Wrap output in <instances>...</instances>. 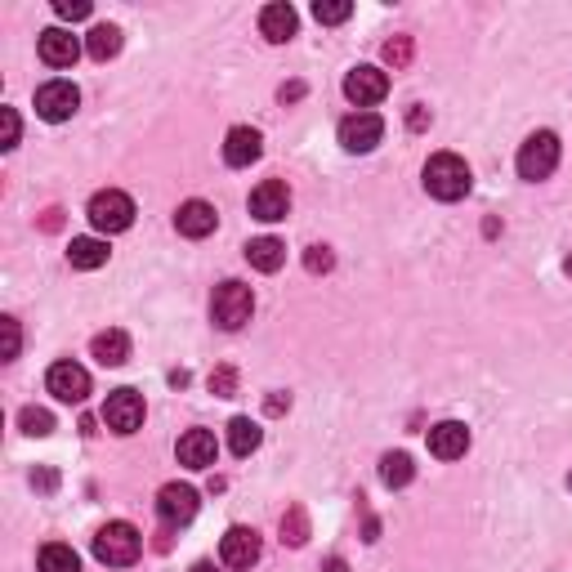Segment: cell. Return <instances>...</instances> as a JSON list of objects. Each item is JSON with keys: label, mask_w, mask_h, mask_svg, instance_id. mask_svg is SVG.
<instances>
[{"label": "cell", "mask_w": 572, "mask_h": 572, "mask_svg": "<svg viewBox=\"0 0 572 572\" xmlns=\"http://www.w3.org/2000/svg\"><path fill=\"white\" fill-rule=\"evenodd\" d=\"M425 193L438 202H461L470 193V166L456 152H438L425 161Z\"/></svg>", "instance_id": "cell-1"}, {"label": "cell", "mask_w": 572, "mask_h": 572, "mask_svg": "<svg viewBox=\"0 0 572 572\" xmlns=\"http://www.w3.org/2000/svg\"><path fill=\"white\" fill-rule=\"evenodd\" d=\"M139 550H143V541H139V532L130 528L126 519L103 523V528L94 532V559L108 564V568H130L139 559Z\"/></svg>", "instance_id": "cell-2"}, {"label": "cell", "mask_w": 572, "mask_h": 572, "mask_svg": "<svg viewBox=\"0 0 572 572\" xmlns=\"http://www.w3.org/2000/svg\"><path fill=\"white\" fill-rule=\"evenodd\" d=\"M255 313V291L246 282H219L215 295H211V318L219 322L224 331H237L246 327Z\"/></svg>", "instance_id": "cell-3"}, {"label": "cell", "mask_w": 572, "mask_h": 572, "mask_svg": "<svg viewBox=\"0 0 572 572\" xmlns=\"http://www.w3.org/2000/svg\"><path fill=\"white\" fill-rule=\"evenodd\" d=\"M85 215H90L94 233L112 237V233H126V228L135 224V202H130L126 193H117V188H103V193L90 197V211Z\"/></svg>", "instance_id": "cell-4"}, {"label": "cell", "mask_w": 572, "mask_h": 572, "mask_svg": "<svg viewBox=\"0 0 572 572\" xmlns=\"http://www.w3.org/2000/svg\"><path fill=\"white\" fill-rule=\"evenodd\" d=\"M519 175L528 179V184H541V179H550L555 175V166H559V135L555 130H537L528 143L519 148Z\"/></svg>", "instance_id": "cell-5"}, {"label": "cell", "mask_w": 572, "mask_h": 572, "mask_svg": "<svg viewBox=\"0 0 572 572\" xmlns=\"http://www.w3.org/2000/svg\"><path fill=\"white\" fill-rule=\"evenodd\" d=\"M103 425H108L112 434H135L143 425V398L135 389H112L108 403H103Z\"/></svg>", "instance_id": "cell-6"}, {"label": "cell", "mask_w": 572, "mask_h": 572, "mask_svg": "<svg viewBox=\"0 0 572 572\" xmlns=\"http://www.w3.org/2000/svg\"><path fill=\"white\" fill-rule=\"evenodd\" d=\"M380 139H385V121L376 112H349L340 121V148L345 152H371Z\"/></svg>", "instance_id": "cell-7"}, {"label": "cell", "mask_w": 572, "mask_h": 572, "mask_svg": "<svg viewBox=\"0 0 572 572\" xmlns=\"http://www.w3.org/2000/svg\"><path fill=\"white\" fill-rule=\"evenodd\" d=\"M81 108V90H76L72 81H45L41 90H36V112H41L45 121H68L72 112Z\"/></svg>", "instance_id": "cell-8"}, {"label": "cell", "mask_w": 572, "mask_h": 572, "mask_svg": "<svg viewBox=\"0 0 572 572\" xmlns=\"http://www.w3.org/2000/svg\"><path fill=\"white\" fill-rule=\"evenodd\" d=\"M45 385H50V394L59 398V403H85V398H90V371L76 367L72 358H63L50 367Z\"/></svg>", "instance_id": "cell-9"}, {"label": "cell", "mask_w": 572, "mask_h": 572, "mask_svg": "<svg viewBox=\"0 0 572 572\" xmlns=\"http://www.w3.org/2000/svg\"><path fill=\"white\" fill-rule=\"evenodd\" d=\"M193 514H197V492L188 483H166L157 492V519L166 528H184V523H193Z\"/></svg>", "instance_id": "cell-10"}, {"label": "cell", "mask_w": 572, "mask_h": 572, "mask_svg": "<svg viewBox=\"0 0 572 572\" xmlns=\"http://www.w3.org/2000/svg\"><path fill=\"white\" fill-rule=\"evenodd\" d=\"M219 559H224V568L260 564V532L255 528H228L224 537H219Z\"/></svg>", "instance_id": "cell-11"}, {"label": "cell", "mask_w": 572, "mask_h": 572, "mask_svg": "<svg viewBox=\"0 0 572 572\" xmlns=\"http://www.w3.org/2000/svg\"><path fill=\"white\" fill-rule=\"evenodd\" d=\"M389 94V76L380 68H371V63H362L345 76V99L358 103V108H371V103H380Z\"/></svg>", "instance_id": "cell-12"}, {"label": "cell", "mask_w": 572, "mask_h": 572, "mask_svg": "<svg viewBox=\"0 0 572 572\" xmlns=\"http://www.w3.org/2000/svg\"><path fill=\"white\" fill-rule=\"evenodd\" d=\"M246 206H251V215L260 219V224H278V219H286V211H291V188H286L282 179H264Z\"/></svg>", "instance_id": "cell-13"}, {"label": "cell", "mask_w": 572, "mask_h": 572, "mask_svg": "<svg viewBox=\"0 0 572 572\" xmlns=\"http://www.w3.org/2000/svg\"><path fill=\"white\" fill-rule=\"evenodd\" d=\"M429 456H438V461H461L465 452H470V429L461 421H438L429 425Z\"/></svg>", "instance_id": "cell-14"}, {"label": "cell", "mask_w": 572, "mask_h": 572, "mask_svg": "<svg viewBox=\"0 0 572 572\" xmlns=\"http://www.w3.org/2000/svg\"><path fill=\"white\" fill-rule=\"evenodd\" d=\"M36 54H41V63H50V68H72V63L81 59V41H76L72 32H63V27H45L41 41H36Z\"/></svg>", "instance_id": "cell-15"}, {"label": "cell", "mask_w": 572, "mask_h": 572, "mask_svg": "<svg viewBox=\"0 0 572 572\" xmlns=\"http://www.w3.org/2000/svg\"><path fill=\"white\" fill-rule=\"evenodd\" d=\"M175 456H179V465H188V470H211L215 456H219V443H215L211 429H188V434L179 438Z\"/></svg>", "instance_id": "cell-16"}, {"label": "cell", "mask_w": 572, "mask_h": 572, "mask_svg": "<svg viewBox=\"0 0 572 572\" xmlns=\"http://www.w3.org/2000/svg\"><path fill=\"white\" fill-rule=\"evenodd\" d=\"M215 224H219V215H215V206L211 202H184L175 211V228L184 237H193V242H202V237H211L215 233Z\"/></svg>", "instance_id": "cell-17"}, {"label": "cell", "mask_w": 572, "mask_h": 572, "mask_svg": "<svg viewBox=\"0 0 572 572\" xmlns=\"http://www.w3.org/2000/svg\"><path fill=\"white\" fill-rule=\"evenodd\" d=\"M264 152V135L251 126H233L224 139V161L228 166H251V161H260Z\"/></svg>", "instance_id": "cell-18"}, {"label": "cell", "mask_w": 572, "mask_h": 572, "mask_svg": "<svg viewBox=\"0 0 572 572\" xmlns=\"http://www.w3.org/2000/svg\"><path fill=\"white\" fill-rule=\"evenodd\" d=\"M295 27H300V18H295V9L286 5V0H273V5L260 9V32H264V41H273V45L291 41Z\"/></svg>", "instance_id": "cell-19"}, {"label": "cell", "mask_w": 572, "mask_h": 572, "mask_svg": "<svg viewBox=\"0 0 572 572\" xmlns=\"http://www.w3.org/2000/svg\"><path fill=\"white\" fill-rule=\"evenodd\" d=\"M108 242H103V237H72V246H68V264L72 269H103V264H108Z\"/></svg>", "instance_id": "cell-20"}, {"label": "cell", "mask_w": 572, "mask_h": 572, "mask_svg": "<svg viewBox=\"0 0 572 572\" xmlns=\"http://www.w3.org/2000/svg\"><path fill=\"white\" fill-rule=\"evenodd\" d=\"M246 260H251V269H260V273H278L286 264V246L278 237H255V242H246Z\"/></svg>", "instance_id": "cell-21"}, {"label": "cell", "mask_w": 572, "mask_h": 572, "mask_svg": "<svg viewBox=\"0 0 572 572\" xmlns=\"http://www.w3.org/2000/svg\"><path fill=\"white\" fill-rule=\"evenodd\" d=\"M85 54H90L94 63L117 59V54H121V27H112V23L90 27V36H85Z\"/></svg>", "instance_id": "cell-22"}, {"label": "cell", "mask_w": 572, "mask_h": 572, "mask_svg": "<svg viewBox=\"0 0 572 572\" xmlns=\"http://www.w3.org/2000/svg\"><path fill=\"white\" fill-rule=\"evenodd\" d=\"M90 349H94V358H99L103 367H121V362L130 358V340H126V331H99Z\"/></svg>", "instance_id": "cell-23"}, {"label": "cell", "mask_w": 572, "mask_h": 572, "mask_svg": "<svg viewBox=\"0 0 572 572\" xmlns=\"http://www.w3.org/2000/svg\"><path fill=\"white\" fill-rule=\"evenodd\" d=\"M380 479H385V488H407V483L416 479V465L407 452H389L380 456Z\"/></svg>", "instance_id": "cell-24"}, {"label": "cell", "mask_w": 572, "mask_h": 572, "mask_svg": "<svg viewBox=\"0 0 572 572\" xmlns=\"http://www.w3.org/2000/svg\"><path fill=\"white\" fill-rule=\"evenodd\" d=\"M260 425L251 421V416H237L233 425H228V447H233V456H251L255 447H260Z\"/></svg>", "instance_id": "cell-25"}, {"label": "cell", "mask_w": 572, "mask_h": 572, "mask_svg": "<svg viewBox=\"0 0 572 572\" xmlns=\"http://www.w3.org/2000/svg\"><path fill=\"white\" fill-rule=\"evenodd\" d=\"M36 564H41V572H81V559H76V550H72V546H63V541L45 546Z\"/></svg>", "instance_id": "cell-26"}, {"label": "cell", "mask_w": 572, "mask_h": 572, "mask_svg": "<svg viewBox=\"0 0 572 572\" xmlns=\"http://www.w3.org/2000/svg\"><path fill=\"white\" fill-rule=\"evenodd\" d=\"M349 14H354V5H349V0H318V5H313V18H318L322 27L345 23Z\"/></svg>", "instance_id": "cell-27"}, {"label": "cell", "mask_w": 572, "mask_h": 572, "mask_svg": "<svg viewBox=\"0 0 572 572\" xmlns=\"http://www.w3.org/2000/svg\"><path fill=\"white\" fill-rule=\"evenodd\" d=\"M18 425H23V434L32 438H45L54 429V416L45 412V407H23V416H18Z\"/></svg>", "instance_id": "cell-28"}, {"label": "cell", "mask_w": 572, "mask_h": 572, "mask_svg": "<svg viewBox=\"0 0 572 572\" xmlns=\"http://www.w3.org/2000/svg\"><path fill=\"white\" fill-rule=\"evenodd\" d=\"M331 264H336L331 246H309V251H304V269L309 273H331Z\"/></svg>", "instance_id": "cell-29"}, {"label": "cell", "mask_w": 572, "mask_h": 572, "mask_svg": "<svg viewBox=\"0 0 572 572\" xmlns=\"http://www.w3.org/2000/svg\"><path fill=\"white\" fill-rule=\"evenodd\" d=\"M59 18L63 23H81V18H90V0H59Z\"/></svg>", "instance_id": "cell-30"}, {"label": "cell", "mask_w": 572, "mask_h": 572, "mask_svg": "<svg viewBox=\"0 0 572 572\" xmlns=\"http://www.w3.org/2000/svg\"><path fill=\"white\" fill-rule=\"evenodd\" d=\"M0 126H5V139H0V148H18V112L14 108H0Z\"/></svg>", "instance_id": "cell-31"}, {"label": "cell", "mask_w": 572, "mask_h": 572, "mask_svg": "<svg viewBox=\"0 0 572 572\" xmlns=\"http://www.w3.org/2000/svg\"><path fill=\"white\" fill-rule=\"evenodd\" d=\"M0 331H5V358L14 362L18 358V345H23V336H18V322L14 318H0Z\"/></svg>", "instance_id": "cell-32"}, {"label": "cell", "mask_w": 572, "mask_h": 572, "mask_svg": "<svg viewBox=\"0 0 572 572\" xmlns=\"http://www.w3.org/2000/svg\"><path fill=\"white\" fill-rule=\"evenodd\" d=\"M211 389L219 398H233V389H237V376L228 367H219V371H211Z\"/></svg>", "instance_id": "cell-33"}, {"label": "cell", "mask_w": 572, "mask_h": 572, "mask_svg": "<svg viewBox=\"0 0 572 572\" xmlns=\"http://www.w3.org/2000/svg\"><path fill=\"white\" fill-rule=\"evenodd\" d=\"M407 54H412V45H407V41H389L385 45V59L389 63H407Z\"/></svg>", "instance_id": "cell-34"}, {"label": "cell", "mask_w": 572, "mask_h": 572, "mask_svg": "<svg viewBox=\"0 0 572 572\" xmlns=\"http://www.w3.org/2000/svg\"><path fill=\"white\" fill-rule=\"evenodd\" d=\"M32 483H41V488L50 492V488H54V483H59V479H54V474H32Z\"/></svg>", "instance_id": "cell-35"}, {"label": "cell", "mask_w": 572, "mask_h": 572, "mask_svg": "<svg viewBox=\"0 0 572 572\" xmlns=\"http://www.w3.org/2000/svg\"><path fill=\"white\" fill-rule=\"evenodd\" d=\"M425 121H429L425 108H412V130H425Z\"/></svg>", "instance_id": "cell-36"}, {"label": "cell", "mask_w": 572, "mask_h": 572, "mask_svg": "<svg viewBox=\"0 0 572 572\" xmlns=\"http://www.w3.org/2000/svg\"><path fill=\"white\" fill-rule=\"evenodd\" d=\"M282 407H291V398H282V394H278V398H269V412H273V416H278Z\"/></svg>", "instance_id": "cell-37"}, {"label": "cell", "mask_w": 572, "mask_h": 572, "mask_svg": "<svg viewBox=\"0 0 572 572\" xmlns=\"http://www.w3.org/2000/svg\"><path fill=\"white\" fill-rule=\"evenodd\" d=\"M327 572H349V568H345V559H327Z\"/></svg>", "instance_id": "cell-38"}, {"label": "cell", "mask_w": 572, "mask_h": 572, "mask_svg": "<svg viewBox=\"0 0 572 572\" xmlns=\"http://www.w3.org/2000/svg\"><path fill=\"white\" fill-rule=\"evenodd\" d=\"M193 572H215L211 564H193Z\"/></svg>", "instance_id": "cell-39"}, {"label": "cell", "mask_w": 572, "mask_h": 572, "mask_svg": "<svg viewBox=\"0 0 572 572\" xmlns=\"http://www.w3.org/2000/svg\"><path fill=\"white\" fill-rule=\"evenodd\" d=\"M564 273H568V278H572V255H568V260H564Z\"/></svg>", "instance_id": "cell-40"}, {"label": "cell", "mask_w": 572, "mask_h": 572, "mask_svg": "<svg viewBox=\"0 0 572 572\" xmlns=\"http://www.w3.org/2000/svg\"><path fill=\"white\" fill-rule=\"evenodd\" d=\"M568 488H572V474H568Z\"/></svg>", "instance_id": "cell-41"}]
</instances>
